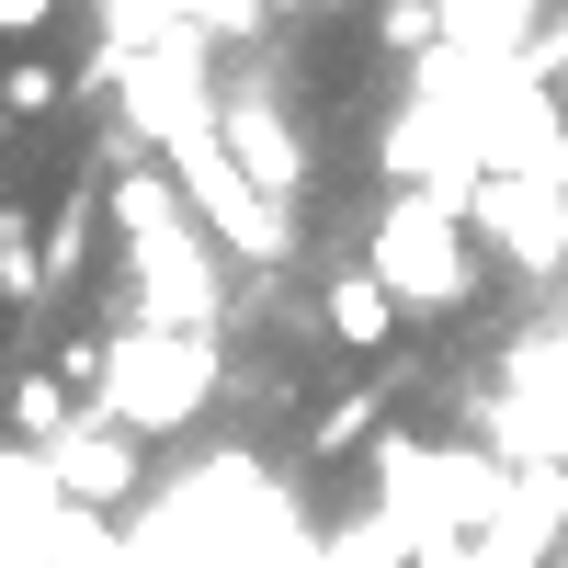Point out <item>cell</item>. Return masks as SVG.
I'll list each match as a JSON object with an SVG mask.
<instances>
[{
	"instance_id": "cell-1",
	"label": "cell",
	"mask_w": 568,
	"mask_h": 568,
	"mask_svg": "<svg viewBox=\"0 0 568 568\" xmlns=\"http://www.w3.org/2000/svg\"><path fill=\"white\" fill-rule=\"evenodd\" d=\"M205 387H216V353L194 342V329H136V342H103L91 409H114L125 433H171L182 409H205Z\"/></svg>"
},
{
	"instance_id": "cell-2",
	"label": "cell",
	"mask_w": 568,
	"mask_h": 568,
	"mask_svg": "<svg viewBox=\"0 0 568 568\" xmlns=\"http://www.w3.org/2000/svg\"><path fill=\"white\" fill-rule=\"evenodd\" d=\"M375 284H387L398 307H466V284H478V262H466V227L444 194H398L387 227H375Z\"/></svg>"
},
{
	"instance_id": "cell-3",
	"label": "cell",
	"mask_w": 568,
	"mask_h": 568,
	"mask_svg": "<svg viewBox=\"0 0 568 568\" xmlns=\"http://www.w3.org/2000/svg\"><path fill=\"white\" fill-rule=\"evenodd\" d=\"M171 160H182V182L205 194V216H216V227H227V240H240L251 262H284V216H273L251 182H240V160H227L216 136H194V125H182V136H171Z\"/></svg>"
},
{
	"instance_id": "cell-4",
	"label": "cell",
	"mask_w": 568,
	"mask_h": 568,
	"mask_svg": "<svg viewBox=\"0 0 568 568\" xmlns=\"http://www.w3.org/2000/svg\"><path fill=\"white\" fill-rule=\"evenodd\" d=\"M45 478H58V500H125L136 489V444L114 409H80L58 444H45Z\"/></svg>"
},
{
	"instance_id": "cell-5",
	"label": "cell",
	"mask_w": 568,
	"mask_h": 568,
	"mask_svg": "<svg viewBox=\"0 0 568 568\" xmlns=\"http://www.w3.org/2000/svg\"><path fill=\"white\" fill-rule=\"evenodd\" d=\"M227 160H240V182L251 194H296V125L284 114H262V103H227Z\"/></svg>"
},
{
	"instance_id": "cell-6",
	"label": "cell",
	"mask_w": 568,
	"mask_h": 568,
	"mask_svg": "<svg viewBox=\"0 0 568 568\" xmlns=\"http://www.w3.org/2000/svg\"><path fill=\"white\" fill-rule=\"evenodd\" d=\"M318 318H329V342H342V353H387V342H398V296L375 284V262H364V273H329Z\"/></svg>"
},
{
	"instance_id": "cell-7",
	"label": "cell",
	"mask_w": 568,
	"mask_h": 568,
	"mask_svg": "<svg viewBox=\"0 0 568 568\" xmlns=\"http://www.w3.org/2000/svg\"><path fill=\"white\" fill-rule=\"evenodd\" d=\"M34 284H45V240L0 205V307H34Z\"/></svg>"
},
{
	"instance_id": "cell-8",
	"label": "cell",
	"mask_w": 568,
	"mask_h": 568,
	"mask_svg": "<svg viewBox=\"0 0 568 568\" xmlns=\"http://www.w3.org/2000/svg\"><path fill=\"white\" fill-rule=\"evenodd\" d=\"M103 216L125 227V240H160V227H171V182L160 171H125L114 194H103Z\"/></svg>"
},
{
	"instance_id": "cell-9",
	"label": "cell",
	"mask_w": 568,
	"mask_h": 568,
	"mask_svg": "<svg viewBox=\"0 0 568 568\" xmlns=\"http://www.w3.org/2000/svg\"><path fill=\"white\" fill-rule=\"evenodd\" d=\"M12 433H23L34 455L69 433V387H58V375H23V387H12Z\"/></svg>"
},
{
	"instance_id": "cell-10",
	"label": "cell",
	"mask_w": 568,
	"mask_h": 568,
	"mask_svg": "<svg viewBox=\"0 0 568 568\" xmlns=\"http://www.w3.org/2000/svg\"><path fill=\"white\" fill-rule=\"evenodd\" d=\"M375 433H387V398H375V387H353V398L318 409V455H353V444H375Z\"/></svg>"
},
{
	"instance_id": "cell-11",
	"label": "cell",
	"mask_w": 568,
	"mask_h": 568,
	"mask_svg": "<svg viewBox=\"0 0 568 568\" xmlns=\"http://www.w3.org/2000/svg\"><path fill=\"white\" fill-rule=\"evenodd\" d=\"M91 216H103V205H91V182H69L58 227H45V273H80V262H91Z\"/></svg>"
},
{
	"instance_id": "cell-12",
	"label": "cell",
	"mask_w": 568,
	"mask_h": 568,
	"mask_svg": "<svg viewBox=\"0 0 568 568\" xmlns=\"http://www.w3.org/2000/svg\"><path fill=\"white\" fill-rule=\"evenodd\" d=\"M375 34H387L398 58H433V45H444V0H387V12H375Z\"/></svg>"
},
{
	"instance_id": "cell-13",
	"label": "cell",
	"mask_w": 568,
	"mask_h": 568,
	"mask_svg": "<svg viewBox=\"0 0 568 568\" xmlns=\"http://www.w3.org/2000/svg\"><path fill=\"white\" fill-rule=\"evenodd\" d=\"M0 103H12V114H45V103H58V69H0Z\"/></svg>"
},
{
	"instance_id": "cell-14",
	"label": "cell",
	"mask_w": 568,
	"mask_h": 568,
	"mask_svg": "<svg viewBox=\"0 0 568 568\" xmlns=\"http://www.w3.org/2000/svg\"><path fill=\"white\" fill-rule=\"evenodd\" d=\"M58 23V0H0V34H45Z\"/></svg>"
}]
</instances>
